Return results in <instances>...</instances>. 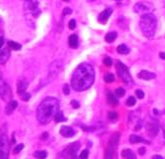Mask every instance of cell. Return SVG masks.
Masks as SVG:
<instances>
[{
  "label": "cell",
  "instance_id": "cell-21",
  "mask_svg": "<svg viewBox=\"0 0 165 159\" xmlns=\"http://www.w3.org/2000/svg\"><path fill=\"white\" fill-rule=\"evenodd\" d=\"M116 51H117L118 54H121V55H126V54L129 53V49H128V47L126 46V45L121 44L116 48Z\"/></svg>",
  "mask_w": 165,
  "mask_h": 159
},
{
  "label": "cell",
  "instance_id": "cell-17",
  "mask_svg": "<svg viewBox=\"0 0 165 159\" xmlns=\"http://www.w3.org/2000/svg\"><path fill=\"white\" fill-rule=\"evenodd\" d=\"M27 88H28V82L25 81V80H22L20 81L19 83L17 85V90H18V94H21L22 93L26 92Z\"/></svg>",
  "mask_w": 165,
  "mask_h": 159
},
{
  "label": "cell",
  "instance_id": "cell-23",
  "mask_svg": "<svg viewBox=\"0 0 165 159\" xmlns=\"http://www.w3.org/2000/svg\"><path fill=\"white\" fill-rule=\"evenodd\" d=\"M8 47L11 48L12 50H14V51H17V50H20L21 49V45L17 42H14V41H9L8 42Z\"/></svg>",
  "mask_w": 165,
  "mask_h": 159
},
{
  "label": "cell",
  "instance_id": "cell-22",
  "mask_svg": "<svg viewBox=\"0 0 165 159\" xmlns=\"http://www.w3.org/2000/svg\"><path fill=\"white\" fill-rule=\"evenodd\" d=\"M54 119H55V121H56V122H62V121H65L66 120V117L64 116L63 112L60 111H57V113L54 116Z\"/></svg>",
  "mask_w": 165,
  "mask_h": 159
},
{
  "label": "cell",
  "instance_id": "cell-38",
  "mask_svg": "<svg viewBox=\"0 0 165 159\" xmlns=\"http://www.w3.org/2000/svg\"><path fill=\"white\" fill-rule=\"evenodd\" d=\"M145 152H146V149H145L144 147H140V148L138 149V153H139V155H144Z\"/></svg>",
  "mask_w": 165,
  "mask_h": 159
},
{
  "label": "cell",
  "instance_id": "cell-10",
  "mask_svg": "<svg viewBox=\"0 0 165 159\" xmlns=\"http://www.w3.org/2000/svg\"><path fill=\"white\" fill-rule=\"evenodd\" d=\"M158 125L154 122H149V123L146 124V131L150 136H155L158 132Z\"/></svg>",
  "mask_w": 165,
  "mask_h": 159
},
{
  "label": "cell",
  "instance_id": "cell-16",
  "mask_svg": "<svg viewBox=\"0 0 165 159\" xmlns=\"http://www.w3.org/2000/svg\"><path fill=\"white\" fill-rule=\"evenodd\" d=\"M69 45H70V47L73 49L78 48V46H79V38H78L77 35L73 34L69 37Z\"/></svg>",
  "mask_w": 165,
  "mask_h": 159
},
{
  "label": "cell",
  "instance_id": "cell-9",
  "mask_svg": "<svg viewBox=\"0 0 165 159\" xmlns=\"http://www.w3.org/2000/svg\"><path fill=\"white\" fill-rule=\"evenodd\" d=\"M112 13V8H107L104 9L103 12L99 13V15L98 17V21L99 22L100 24H105L108 20V18L111 17Z\"/></svg>",
  "mask_w": 165,
  "mask_h": 159
},
{
  "label": "cell",
  "instance_id": "cell-18",
  "mask_svg": "<svg viewBox=\"0 0 165 159\" xmlns=\"http://www.w3.org/2000/svg\"><path fill=\"white\" fill-rule=\"evenodd\" d=\"M129 141L131 144H135V143H138V142H145V143H147L149 144L148 141H146V140H144L143 138H141L140 136L138 135H135V134H131L130 135V137H129Z\"/></svg>",
  "mask_w": 165,
  "mask_h": 159
},
{
  "label": "cell",
  "instance_id": "cell-30",
  "mask_svg": "<svg viewBox=\"0 0 165 159\" xmlns=\"http://www.w3.org/2000/svg\"><path fill=\"white\" fill-rule=\"evenodd\" d=\"M76 26H77L76 20H75V19H72V20H70V22H69V24H68L69 29H70V30H74V29L76 28Z\"/></svg>",
  "mask_w": 165,
  "mask_h": 159
},
{
  "label": "cell",
  "instance_id": "cell-42",
  "mask_svg": "<svg viewBox=\"0 0 165 159\" xmlns=\"http://www.w3.org/2000/svg\"><path fill=\"white\" fill-rule=\"evenodd\" d=\"M159 56H160V58H161V59H163V60H165V53L161 52V53L159 54Z\"/></svg>",
  "mask_w": 165,
  "mask_h": 159
},
{
  "label": "cell",
  "instance_id": "cell-12",
  "mask_svg": "<svg viewBox=\"0 0 165 159\" xmlns=\"http://www.w3.org/2000/svg\"><path fill=\"white\" fill-rule=\"evenodd\" d=\"M9 57H10V52L7 48H0V64H5Z\"/></svg>",
  "mask_w": 165,
  "mask_h": 159
},
{
  "label": "cell",
  "instance_id": "cell-8",
  "mask_svg": "<svg viewBox=\"0 0 165 159\" xmlns=\"http://www.w3.org/2000/svg\"><path fill=\"white\" fill-rule=\"evenodd\" d=\"M134 11L136 13H142V14H146V13H151L153 11V4L149 2H138L135 4L134 6Z\"/></svg>",
  "mask_w": 165,
  "mask_h": 159
},
{
  "label": "cell",
  "instance_id": "cell-39",
  "mask_svg": "<svg viewBox=\"0 0 165 159\" xmlns=\"http://www.w3.org/2000/svg\"><path fill=\"white\" fill-rule=\"evenodd\" d=\"M47 137H48V133H47V132H44V133L42 134V136H41V139L45 140Z\"/></svg>",
  "mask_w": 165,
  "mask_h": 159
},
{
  "label": "cell",
  "instance_id": "cell-32",
  "mask_svg": "<svg viewBox=\"0 0 165 159\" xmlns=\"http://www.w3.org/2000/svg\"><path fill=\"white\" fill-rule=\"evenodd\" d=\"M89 156V151L88 150H82L80 154V159H87Z\"/></svg>",
  "mask_w": 165,
  "mask_h": 159
},
{
  "label": "cell",
  "instance_id": "cell-45",
  "mask_svg": "<svg viewBox=\"0 0 165 159\" xmlns=\"http://www.w3.org/2000/svg\"><path fill=\"white\" fill-rule=\"evenodd\" d=\"M114 1H121V0H114Z\"/></svg>",
  "mask_w": 165,
  "mask_h": 159
},
{
  "label": "cell",
  "instance_id": "cell-25",
  "mask_svg": "<svg viewBox=\"0 0 165 159\" xmlns=\"http://www.w3.org/2000/svg\"><path fill=\"white\" fill-rule=\"evenodd\" d=\"M108 119H109V120H112V121H116L117 119H118V115H117V113H116V111H108Z\"/></svg>",
  "mask_w": 165,
  "mask_h": 159
},
{
  "label": "cell",
  "instance_id": "cell-26",
  "mask_svg": "<svg viewBox=\"0 0 165 159\" xmlns=\"http://www.w3.org/2000/svg\"><path fill=\"white\" fill-rule=\"evenodd\" d=\"M104 82L105 83H112L114 82V76L112 74H107L104 76Z\"/></svg>",
  "mask_w": 165,
  "mask_h": 159
},
{
  "label": "cell",
  "instance_id": "cell-3",
  "mask_svg": "<svg viewBox=\"0 0 165 159\" xmlns=\"http://www.w3.org/2000/svg\"><path fill=\"white\" fill-rule=\"evenodd\" d=\"M139 26H140L141 32H142L145 37L151 39L152 37H154L155 32H156V28H157L156 17H155V15L152 14V13L143 14L140 18Z\"/></svg>",
  "mask_w": 165,
  "mask_h": 159
},
{
  "label": "cell",
  "instance_id": "cell-2",
  "mask_svg": "<svg viewBox=\"0 0 165 159\" xmlns=\"http://www.w3.org/2000/svg\"><path fill=\"white\" fill-rule=\"evenodd\" d=\"M59 101L55 98H46L39 104L37 110V119L40 123L47 124L51 121L59 111Z\"/></svg>",
  "mask_w": 165,
  "mask_h": 159
},
{
  "label": "cell",
  "instance_id": "cell-31",
  "mask_svg": "<svg viewBox=\"0 0 165 159\" xmlns=\"http://www.w3.org/2000/svg\"><path fill=\"white\" fill-rule=\"evenodd\" d=\"M104 64L105 66H108V67H109V66H112V60L109 57H105L104 59Z\"/></svg>",
  "mask_w": 165,
  "mask_h": 159
},
{
  "label": "cell",
  "instance_id": "cell-40",
  "mask_svg": "<svg viewBox=\"0 0 165 159\" xmlns=\"http://www.w3.org/2000/svg\"><path fill=\"white\" fill-rule=\"evenodd\" d=\"M4 45V39L2 37H0V48H2Z\"/></svg>",
  "mask_w": 165,
  "mask_h": 159
},
{
  "label": "cell",
  "instance_id": "cell-4",
  "mask_svg": "<svg viewBox=\"0 0 165 159\" xmlns=\"http://www.w3.org/2000/svg\"><path fill=\"white\" fill-rule=\"evenodd\" d=\"M116 72L120 78L122 80V82H125V84H132L133 83V80H132V77L130 75L129 71H128V68L121 62L116 63Z\"/></svg>",
  "mask_w": 165,
  "mask_h": 159
},
{
  "label": "cell",
  "instance_id": "cell-44",
  "mask_svg": "<svg viewBox=\"0 0 165 159\" xmlns=\"http://www.w3.org/2000/svg\"><path fill=\"white\" fill-rule=\"evenodd\" d=\"M63 1H66V2H68V1H70V0H63Z\"/></svg>",
  "mask_w": 165,
  "mask_h": 159
},
{
  "label": "cell",
  "instance_id": "cell-6",
  "mask_svg": "<svg viewBox=\"0 0 165 159\" xmlns=\"http://www.w3.org/2000/svg\"><path fill=\"white\" fill-rule=\"evenodd\" d=\"M0 98L3 101L9 102L12 98V90L10 87L7 85V83L4 80L0 78Z\"/></svg>",
  "mask_w": 165,
  "mask_h": 159
},
{
  "label": "cell",
  "instance_id": "cell-33",
  "mask_svg": "<svg viewBox=\"0 0 165 159\" xmlns=\"http://www.w3.org/2000/svg\"><path fill=\"white\" fill-rule=\"evenodd\" d=\"M135 94H136V97L138 98H144V93L142 92V90H135Z\"/></svg>",
  "mask_w": 165,
  "mask_h": 159
},
{
  "label": "cell",
  "instance_id": "cell-15",
  "mask_svg": "<svg viewBox=\"0 0 165 159\" xmlns=\"http://www.w3.org/2000/svg\"><path fill=\"white\" fill-rule=\"evenodd\" d=\"M121 157L122 159H136L135 153L130 150V149H125L121 152Z\"/></svg>",
  "mask_w": 165,
  "mask_h": 159
},
{
  "label": "cell",
  "instance_id": "cell-34",
  "mask_svg": "<svg viewBox=\"0 0 165 159\" xmlns=\"http://www.w3.org/2000/svg\"><path fill=\"white\" fill-rule=\"evenodd\" d=\"M23 148H24V145H23V144L17 145V146L15 147V149H14V153H15V154H16V153H19Z\"/></svg>",
  "mask_w": 165,
  "mask_h": 159
},
{
  "label": "cell",
  "instance_id": "cell-28",
  "mask_svg": "<svg viewBox=\"0 0 165 159\" xmlns=\"http://www.w3.org/2000/svg\"><path fill=\"white\" fill-rule=\"evenodd\" d=\"M116 94L117 95V97L122 98L123 95L125 94V90H123L122 88H117V89H116Z\"/></svg>",
  "mask_w": 165,
  "mask_h": 159
},
{
  "label": "cell",
  "instance_id": "cell-14",
  "mask_svg": "<svg viewBox=\"0 0 165 159\" xmlns=\"http://www.w3.org/2000/svg\"><path fill=\"white\" fill-rule=\"evenodd\" d=\"M17 107H18V103L16 101H9L5 108L6 113L7 115H11V113L15 111V108H17Z\"/></svg>",
  "mask_w": 165,
  "mask_h": 159
},
{
  "label": "cell",
  "instance_id": "cell-27",
  "mask_svg": "<svg viewBox=\"0 0 165 159\" xmlns=\"http://www.w3.org/2000/svg\"><path fill=\"white\" fill-rule=\"evenodd\" d=\"M135 103H136V99H135L133 97H129V98H127L126 106H128V107H133Z\"/></svg>",
  "mask_w": 165,
  "mask_h": 159
},
{
  "label": "cell",
  "instance_id": "cell-19",
  "mask_svg": "<svg viewBox=\"0 0 165 159\" xmlns=\"http://www.w3.org/2000/svg\"><path fill=\"white\" fill-rule=\"evenodd\" d=\"M107 99H108V103L111 104V106H116V104L118 103V101H117L116 97L112 93H111V92L108 93Z\"/></svg>",
  "mask_w": 165,
  "mask_h": 159
},
{
  "label": "cell",
  "instance_id": "cell-11",
  "mask_svg": "<svg viewBox=\"0 0 165 159\" xmlns=\"http://www.w3.org/2000/svg\"><path fill=\"white\" fill-rule=\"evenodd\" d=\"M60 133L64 137H72L75 135V130L70 126H62L60 129Z\"/></svg>",
  "mask_w": 165,
  "mask_h": 159
},
{
  "label": "cell",
  "instance_id": "cell-35",
  "mask_svg": "<svg viewBox=\"0 0 165 159\" xmlns=\"http://www.w3.org/2000/svg\"><path fill=\"white\" fill-rule=\"evenodd\" d=\"M63 92L65 94H70V88H69V85H65L64 86V88H63Z\"/></svg>",
  "mask_w": 165,
  "mask_h": 159
},
{
  "label": "cell",
  "instance_id": "cell-1",
  "mask_svg": "<svg viewBox=\"0 0 165 159\" xmlns=\"http://www.w3.org/2000/svg\"><path fill=\"white\" fill-rule=\"evenodd\" d=\"M95 81V70L91 65L88 63H82L77 67L73 73L71 85L73 89L78 92L86 90L91 87Z\"/></svg>",
  "mask_w": 165,
  "mask_h": 159
},
{
  "label": "cell",
  "instance_id": "cell-13",
  "mask_svg": "<svg viewBox=\"0 0 165 159\" xmlns=\"http://www.w3.org/2000/svg\"><path fill=\"white\" fill-rule=\"evenodd\" d=\"M138 78L141 80H145V81H149L156 78V75L153 74V73H150L148 71H141L138 74Z\"/></svg>",
  "mask_w": 165,
  "mask_h": 159
},
{
  "label": "cell",
  "instance_id": "cell-7",
  "mask_svg": "<svg viewBox=\"0 0 165 159\" xmlns=\"http://www.w3.org/2000/svg\"><path fill=\"white\" fill-rule=\"evenodd\" d=\"M9 140L6 135L0 136V159H8Z\"/></svg>",
  "mask_w": 165,
  "mask_h": 159
},
{
  "label": "cell",
  "instance_id": "cell-29",
  "mask_svg": "<svg viewBox=\"0 0 165 159\" xmlns=\"http://www.w3.org/2000/svg\"><path fill=\"white\" fill-rule=\"evenodd\" d=\"M20 97H21V98L23 99V101L27 102V101H29V99H30L31 95H30V94H28V93L24 92V93H22V94H20Z\"/></svg>",
  "mask_w": 165,
  "mask_h": 159
},
{
  "label": "cell",
  "instance_id": "cell-20",
  "mask_svg": "<svg viewBox=\"0 0 165 159\" xmlns=\"http://www.w3.org/2000/svg\"><path fill=\"white\" fill-rule=\"evenodd\" d=\"M116 37H117L116 32H109V33H108L107 35H105L104 39L108 43H112L113 41L116 39Z\"/></svg>",
  "mask_w": 165,
  "mask_h": 159
},
{
  "label": "cell",
  "instance_id": "cell-36",
  "mask_svg": "<svg viewBox=\"0 0 165 159\" xmlns=\"http://www.w3.org/2000/svg\"><path fill=\"white\" fill-rule=\"evenodd\" d=\"M71 13H72V9L71 8H65V9H64V10H63V14L64 15H70L71 14Z\"/></svg>",
  "mask_w": 165,
  "mask_h": 159
},
{
  "label": "cell",
  "instance_id": "cell-24",
  "mask_svg": "<svg viewBox=\"0 0 165 159\" xmlns=\"http://www.w3.org/2000/svg\"><path fill=\"white\" fill-rule=\"evenodd\" d=\"M47 152L46 151H44V150H39V151H36L35 153H34V156L36 157V158H38V159H45L46 157H47Z\"/></svg>",
  "mask_w": 165,
  "mask_h": 159
},
{
  "label": "cell",
  "instance_id": "cell-41",
  "mask_svg": "<svg viewBox=\"0 0 165 159\" xmlns=\"http://www.w3.org/2000/svg\"><path fill=\"white\" fill-rule=\"evenodd\" d=\"M152 159H164V158L162 156H160V155H154L152 157Z\"/></svg>",
  "mask_w": 165,
  "mask_h": 159
},
{
  "label": "cell",
  "instance_id": "cell-43",
  "mask_svg": "<svg viewBox=\"0 0 165 159\" xmlns=\"http://www.w3.org/2000/svg\"><path fill=\"white\" fill-rule=\"evenodd\" d=\"M163 137H164V139H165V129H164V131H163Z\"/></svg>",
  "mask_w": 165,
  "mask_h": 159
},
{
  "label": "cell",
  "instance_id": "cell-5",
  "mask_svg": "<svg viewBox=\"0 0 165 159\" xmlns=\"http://www.w3.org/2000/svg\"><path fill=\"white\" fill-rule=\"evenodd\" d=\"M118 140H120V134L118 133L113 134L111 137L108 146H107V149H105V154H104L105 159H112V158L114 152H116V150Z\"/></svg>",
  "mask_w": 165,
  "mask_h": 159
},
{
  "label": "cell",
  "instance_id": "cell-37",
  "mask_svg": "<svg viewBox=\"0 0 165 159\" xmlns=\"http://www.w3.org/2000/svg\"><path fill=\"white\" fill-rule=\"evenodd\" d=\"M71 104H72V107L74 108H79L80 107V103H79V102H78V101H72Z\"/></svg>",
  "mask_w": 165,
  "mask_h": 159
}]
</instances>
